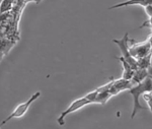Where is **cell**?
<instances>
[{
	"label": "cell",
	"mask_w": 152,
	"mask_h": 129,
	"mask_svg": "<svg viewBox=\"0 0 152 129\" xmlns=\"http://www.w3.org/2000/svg\"><path fill=\"white\" fill-rule=\"evenodd\" d=\"M26 1H28V2H35V3L39 4V3H41L42 0H26Z\"/></svg>",
	"instance_id": "obj_14"
},
{
	"label": "cell",
	"mask_w": 152,
	"mask_h": 129,
	"mask_svg": "<svg viewBox=\"0 0 152 129\" xmlns=\"http://www.w3.org/2000/svg\"><path fill=\"white\" fill-rule=\"evenodd\" d=\"M41 96V91H37V93L34 94L33 96L31 97V98H28V100L26 102H24V103H21L19 104V105L16 107L15 109H14V111L12 112L10 115L8 116L6 119H4L3 121H2L1 123H0V128L2 127V126H4L7 122H9V121L11 120V119H14V118H21L23 116L26 114V112L28 111L29 107H31V104L35 102L37 99L39 98V97Z\"/></svg>",
	"instance_id": "obj_3"
},
{
	"label": "cell",
	"mask_w": 152,
	"mask_h": 129,
	"mask_svg": "<svg viewBox=\"0 0 152 129\" xmlns=\"http://www.w3.org/2000/svg\"><path fill=\"white\" fill-rule=\"evenodd\" d=\"M152 90V77L151 75L147 76L143 81L140 83L134 84L132 88H129V93L133 96V111L131 114V118L133 119L138 111L144 110L145 107H143L140 103V98L145 91H151Z\"/></svg>",
	"instance_id": "obj_1"
},
{
	"label": "cell",
	"mask_w": 152,
	"mask_h": 129,
	"mask_svg": "<svg viewBox=\"0 0 152 129\" xmlns=\"http://www.w3.org/2000/svg\"><path fill=\"white\" fill-rule=\"evenodd\" d=\"M141 97H143V100L146 101L147 106H148V109L151 111V106H152V98H151V91H145Z\"/></svg>",
	"instance_id": "obj_12"
},
{
	"label": "cell",
	"mask_w": 152,
	"mask_h": 129,
	"mask_svg": "<svg viewBox=\"0 0 152 129\" xmlns=\"http://www.w3.org/2000/svg\"><path fill=\"white\" fill-rule=\"evenodd\" d=\"M117 59L121 62L122 65H123V76H122V78L131 80L132 76H133V74H134L135 69L132 68V66L125 60L123 57H117Z\"/></svg>",
	"instance_id": "obj_9"
},
{
	"label": "cell",
	"mask_w": 152,
	"mask_h": 129,
	"mask_svg": "<svg viewBox=\"0 0 152 129\" xmlns=\"http://www.w3.org/2000/svg\"><path fill=\"white\" fill-rule=\"evenodd\" d=\"M151 75V67L148 69H141V68H137L134 71V74L131 78V81L134 84L136 83H140L141 81H143L147 76Z\"/></svg>",
	"instance_id": "obj_8"
},
{
	"label": "cell",
	"mask_w": 152,
	"mask_h": 129,
	"mask_svg": "<svg viewBox=\"0 0 152 129\" xmlns=\"http://www.w3.org/2000/svg\"><path fill=\"white\" fill-rule=\"evenodd\" d=\"M89 104H92L91 100L87 97V95H85L84 97H81V98L77 99V100L73 101L72 103L70 104L69 107L64 111V112L61 113V115L59 116L57 119V122L60 126H63L65 124V118L67 117L69 114L74 113L76 111L80 110L81 108H83L84 106L89 105Z\"/></svg>",
	"instance_id": "obj_4"
},
{
	"label": "cell",
	"mask_w": 152,
	"mask_h": 129,
	"mask_svg": "<svg viewBox=\"0 0 152 129\" xmlns=\"http://www.w3.org/2000/svg\"><path fill=\"white\" fill-rule=\"evenodd\" d=\"M14 0H3L0 4V14L9 12L13 8Z\"/></svg>",
	"instance_id": "obj_11"
},
{
	"label": "cell",
	"mask_w": 152,
	"mask_h": 129,
	"mask_svg": "<svg viewBox=\"0 0 152 129\" xmlns=\"http://www.w3.org/2000/svg\"><path fill=\"white\" fill-rule=\"evenodd\" d=\"M129 52L136 60L151 54V36L145 42H136L135 40H129Z\"/></svg>",
	"instance_id": "obj_2"
},
{
	"label": "cell",
	"mask_w": 152,
	"mask_h": 129,
	"mask_svg": "<svg viewBox=\"0 0 152 129\" xmlns=\"http://www.w3.org/2000/svg\"><path fill=\"white\" fill-rule=\"evenodd\" d=\"M113 42H114L115 44H117L118 47L121 49V52H122V54H123L122 57H123L125 60L132 66V68L136 70L137 69V60L131 56V54H130V52H129V34L126 33L123 36V38L120 39V40L114 39Z\"/></svg>",
	"instance_id": "obj_5"
},
{
	"label": "cell",
	"mask_w": 152,
	"mask_h": 129,
	"mask_svg": "<svg viewBox=\"0 0 152 129\" xmlns=\"http://www.w3.org/2000/svg\"><path fill=\"white\" fill-rule=\"evenodd\" d=\"M149 4H152V0H127V1L115 4V5L110 7V9L121 8V7H125V6H134V5L145 7L146 5H149Z\"/></svg>",
	"instance_id": "obj_7"
},
{
	"label": "cell",
	"mask_w": 152,
	"mask_h": 129,
	"mask_svg": "<svg viewBox=\"0 0 152 129\" xmlns=\"http://www.w3.org/2000/svg\"><path fill=\"white\" fill-rule=\"evenodd\" d=\"M2 1H3V0H0V4H1V2H2Z\"/></svg>",
	"instance_id": "obj_16"
},
{
	"label": "cell",
	"mask_w": 152,
	"mask_h": 129,
	"mask_svg": "<svg viewBox=\"0 0 152 129\" xmlns=\"http://www.w3.org/2000/svg\"><path fill=\"white\" fill-rule=\"evenodd\" d=\"M3 57H4L3 55H1V54H0V60H1V59H2V58H3Z\"/></svg>",
	"instance_id": "obj_15"
},
{
	"label": "cell",
	"mask_w": 152,
	"mask_h": 129,
	"mask_svg": "<svg viewBox=\"0 0 152 129\" xmlns=\"http://www.w3.org/2000/svg\"><path fill=\"white\" fill-rule=\"evenodd\" d=\"M151 67V54L137 60V68L148 69Z\"/></svg>",
	"instance_id": "obj_10"
},
{
	"label": "cell",
	"mask_w": 152,
	"mask_h": 129,
	"mask_svg": "<svg viewBox=\"0 0 152 129\" xmlns=\"http://www.w3.org/2000/svg\"><path fill=\"white\" fill-rule=\"evenodd\" d=\"M144 10H145L148 18H151L152 17V4H149V5H146L144 7Z\"/></svg>",
	"instance_id": "obj_13"
},
{
	"label": "cell",
	"mask_w": 152,
	"mask_h": 129,
	"mask_svg": "<svg viewBox=\"0 0 152 129\" xmlns=\"http://www.w3.org/2000/svg\"><path fill=\"white\" fill-rule=\"evenodd\" d=\"M133 86L134 83L131 80H128V79H124V78L116 79V80H113L112 86L110 88L109 91L112 96H116L118 94L121 93V91L129 90Z\"/></svg>",
	"instance_id": "obj_6"
}]
</instances>
